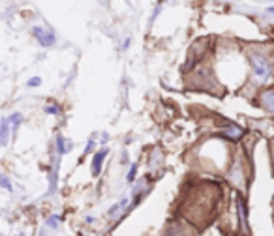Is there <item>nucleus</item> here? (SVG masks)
<instances>
[{
	"instance_id": "f257e3e1",
	"label": "nucleus",
	"mask_w": 274,
	"mask_h": 236,
	"mask_svg": "<svg viewBox=\"0 0 274 236\" xmlns=\"http://www.w3.org/2000/svg\"><path fill=\"white\" fill-rule=\"evenodd\" d=\"M252 64H254V73L259 77V79H267L270 75V64L265 57L261 55H254L252 57Z\"/></svg>"
},
{
	"instance_id": "f03ea898",
	"label": "nucleus",
	"mask_w": 274,
	"mask_h": 236,
	"mask_svg": "<svg viewBox=\"0 0 274 236\" xmlns=\"http://www.w3.org/2000/svg\"><path fill=\"white\" fill-rule=\"evenodd\" d=\"M34 34L36 38H38V41H40L41 45H53L55 43V36L51 34V32H47V30L43 29H34Z\"/></svg>"
},
{
	"instance_id": "7ed1b4c3",
	"label": "nucleus",
	"mask_w": 274,
	"mask_h": 236,
	"mask_svg": "<svg viewBox=\"0 0 274 236\" xmlns=\"http://www.w3.org/2000/svg\"><path fill=\"white\" fill-rule=\"evenodd\" d=\"M105 154H107V150H99L98 154H96V158H94V163H92V173L94 174L99 173V167H102V162H104Z\"/></svg>"
},
{
	"instance_id": "20e7f679",
	"label": "nucleus",
	"mask_w": 274,
	"mask_h": 236,
	"mask_svg": "<svg viewBox=\"0 0 274 236\" xmlns=\"http://www.w3.org/2000/svg\"><path fill=\"white\" fill-rule=\"evenodd\" d=\"M263 105H265L270 113H274V90L263 94Z\"/></svg>"
},
{
	"instance_id": "39448f33",
	"label": "nucleus",
	"mask_w": 274,
	"mask_h": 236,
	"mask_svg": "<svg viewBox=\"0 0 274 236\" xmlns=\"http://www.w3.org/2000/svg\"><path fill=\"white\" fill-rule=\"evenodd\" d=\"M8 135H10V120L4 118V120H2V133H0L2 144H8Z\"/></svg>"
},
{
	"instance_id": "423d86ee",
	"label": "nucleus",
	"mask_w": 274,
	"mask_h": 236,
	"mask_svg": "<svg viewBox=\"0 0 274 236\" xmlns=\"http://www.w3.org/2000/svg\"><path fill=\"white\" fill-rule=\"evenodd\" d=\"M226 133H228L229 137L237 139V137H239V135H240V129H239V127H229V129H228V132H226Z\"/></svg>"
},
{
	"instance_id": "0eeeda50",
	"label": "nucleus",
	"mask_w": 274,
	"mask_h": 236,
	"mask_svg": "<svg viewBox=\"0 0 274 236\" xmlns=\"http://www.w3.org/2000/svg\"><path fill=\"white\" fill-rule=\"evenodd\" d=\"M10 120H12V124H13V129H17V126L21 124V115H19V113H15V115L10 118Z\"/></svg>"
},
{
	"instance_id": "6e6552de",
	"label": "nucleus",
	"mask_w": 274,
	"mask_h": 236,
	"mask_svg": "<svg viewBox=\"0 0 274 236\" xmlns=\"http://www.w3.org/2000/svg\"><path fill=\"white\" fill-rule=\"evenodd\" d=\"M38 85H40V79H38V77H34V79L29 81V87H38Z\"/></svg>"
},
{
	"instance_id": "1a4fd4ad",
	"label": "nucleus",
	"mask_w": 274,
	"mask_h": 236,
	"mask_svg": "<svg viewBox=\"0 0 274 236\" xmlns=\"http://www.w3.org/2000/svg\"><path fill=\"white\" fill-rule=\"evenodd\" d=\"M134 176H135V165H134L132 169H130V174H128V180H130V182L134 180Z\"/></svg>"
},
{
	"instance_id": "9d476101",
	"label": "nucleus",
	"mask_w": 274,
	"mask_h": 236,
	"mask_svg": "<svg viewBox=\"0 0 274 236\" xmlns=\"http://www.w3.org/2000/svg\"><path fill=\"white\" fill-rule=\"evenodd\" d=\"M2 184H4V188H8V190H10V184H8V178H2Z\"/></svg>"
}]
</instances>
